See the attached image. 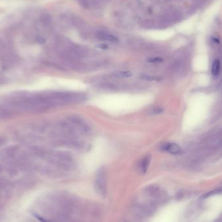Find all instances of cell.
Segmentation results:
<instances>
[{
    "label": "cell",
    "mask_w": 222,
    "mask_h": 222,
    "mask_svg": "<svg viewBox=\"0 0 222 222\" xmlns=\"http://www.w3.org/2000/svg\"><path fill=\"white\" fill-rule=\"evenodd\" d=\"M95 186L97 191L100 193L102 195L106 194V177H105V171L103 169H101L97 175Z\"/></svg>",
    "instance_id": "obj_1"
},
{
    "label": "cell",
    "mask_w": 222,
    "mask_h": 222,
    "mask_svg": "<svg viewBox=\"0 0 222 222\" xmlns=\"http://www.w3.org/2000/svg\"><path fill=\"white\" fill-rule=\"evenodd\" d=\"M162 149L173 154H179L181 151V148L180 146L173 143H164L162 146Z\"/></svg>",
    "instance_id": "obj_2"
},
{
    "label": "cell",
    "mask_w": 222,
    "mask_h": 222,
    "mask_svg": "<svg viewBox=\"0 0 222 222\" xmlns=\"http://www.w3.org/2000/svg\"><path fill=\"white\" fill-rule=\"evenodd\" d=\"M97 38L101 40H105V41L112 43H117L119 40V39L115 36L106 33H99L97 35Z\"/></svg>",
    "instance_id": "obj_3"
},
{
    "label": "cell",
    "mask_w": 222,
    "mask_h": 222,
    "mask_svg": "<svg viewBox=\"0 0 222 222\" xmlns=\"http://www.w3.org/2000/svg\"><path fill=\"white\" fill-rule=\"evenodd\" d=\"M221 69V63L219 60H216L212 63L211 72L214 76H217L220 72Z\"/></svg>",
    "instance_id": "obj_4"
},
{
    "label": "cell",
    "mask_w": 222,
    "mask_h": 222,
    "mask_svg": "<svg viewBox=\"0 0 222 222\" xmlns=\"http://www.w3.org/2000/svg\"><path fill=\"white\" fill-rule=\"evenodd\" d=\"M150 158L149 156L145 157V158L142 160V163H141V169H142V171H143V173H145L147 171L148 167L150 164Z\"/></svg>",
    "instance_id": "obj_5"
},
{
    "label": "cell",
    "mask_w": 222,
    "mask_h": 222,
    "mask_svg": "<svg viewBox=\"0 0 222 222\" xmlns=\"http://www.w3.org/2000/svg\"><path fill=\"white\" fill-rule=\"evenodd\" d=\"M116 75L117 76L121 77V78H128V77L131 76L132 73L129 71H121V72H119L117 73Z\"/></svg>",
    "instance_id": "obj_6"
},
{
    "label": "cell",
    "mask_w": 222,
    "mask_h": 222,
    "mask_svg": "<svg viewBox=\"0 0 222 222\" xmlns=\"http://www.w3.org/2000/svg\"><path fill=\"white\" fill-rule=\"evenodd\" d=\"M162 61H163V59L159 57H150L147 60V62L151 63H161Z\"/></svg>",
    "instance_id": "obj_7"
},
{
    "label": "cell",
    "mask_w": 222,
    "mask_h": 222,
    "mask_svg": "<svg viewBox=\"0 0 222 222\" xmlns=\"http://www.w3.org/2000/svg\"><path fill=\"white\" fill-rule=\"evenodd\" d=\"M7 182L5 180H3L2 179H0V188H4V187L6 186Z\"/></svg>",
    "instance_id": "obj_8"
},
{
    "label": "cell",
    "mask_w": 222,
    "mask_h": 222,
    "mask_svg": "<svg viewBox=\"0 0 222 222\" xmlns=\"http://www.w3.org/2000/svg\"><path fill=\"white\" fill-rule=\"evenodd\" d=\"M98 47L100 49H102V50H106L108 48V46L106 44H104V43L103 44L101 43L100 44H98Z\"/></svg>",
    "instance_id": "obj_9"
},
{
    "label": "cell",
    "mask_w": 222,
    "mask_h": 222,
    "mask_svg": "<svg viewBox=\"0 0 222 222\" xmlns=\"http://www.w3.org/2000/svg\"><path fill=\"white\" fill-rule=\"evenodd\" d=\"M5 143V139L2 137H0V147H2V145H3Z\"/></svg>",
    "instance_id": "obj_10"
},
{
    "label": "cell",
    "mask_w": 222,
    "mask_h": 222,
    "mask_svg": "<svg viewBox=\"0 0 222 222\" xmlns=\"http://www.w3.org/2000/svg\"><path fill=\"white\" fill-rule=\"evenodd\" d=\"M1 171H2V167H0V172H1Z\"/></svg>",
    "instance_id": "obj_11"
}]
</instances>
